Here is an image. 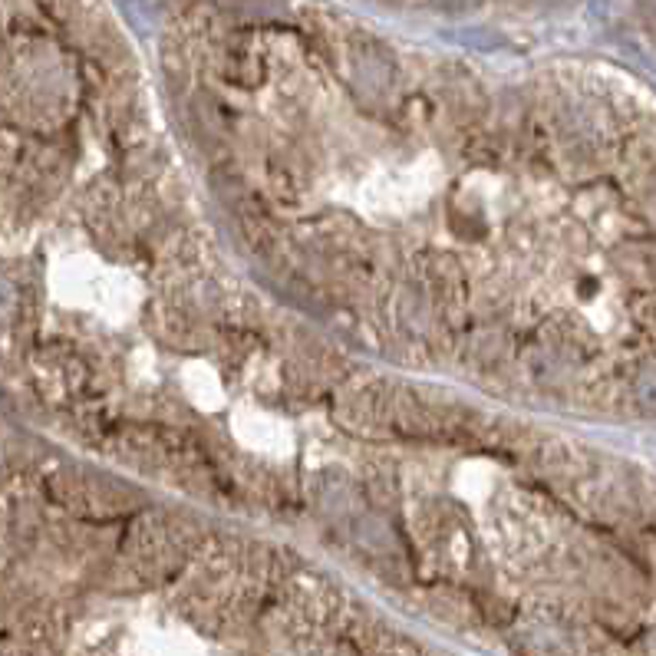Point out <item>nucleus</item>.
I'll return each instance as SVG.
<instances>
[{"mask_svg":"<svg viewBox=\"0 0 656 656\" xmlns=\"http://www.w3.org/2000/svg\"><path fill=\"white\" fill-rule=\"evenodd\" d=\"M172 60L231 215L310 304L389 353L571 396L614 314L554 86L396 43L310 0H188Z\"/></svg>","mask_w":656,"mask_h":656,"instance_id":"f257e3e1","label":"nucleus"},{"mask_svg":"<svg viewBox=\"0 0 656 656\" xmlns=\"http://www.w3.org/2000/svg\"><path fill=\"white\" fill-rule=\"evenodd\" d=\"M399 10H426V14H521L541 10L561 0H376Z\"/></svg>","mask_w":656,"mask_h":656,"instance_id":"f03ea898","label":"nucleus"}]
</instances>
